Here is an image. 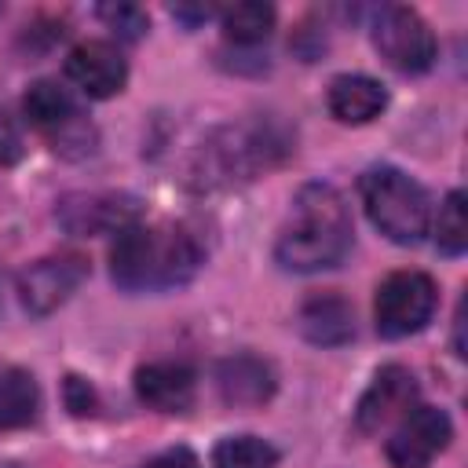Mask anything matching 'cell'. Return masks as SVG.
I'll return each mask as SVG.
<instances>
[{"label": "cell", "instance_id": "7402d4cb", "mask_svg": "<svg viewBox=\"0 0 468 468\" xmlns=\"http://www.w3.org/2000/svg\"><path fill=\"white\" fill-rule=\"evenodd\" d=\"M66 406H69L77 417H84V413L95 410V391L88 388V380H80V377H66Z\"/></svg>", "mask_w": 468, "mask_h": 468}, {"label": "cell", "instance_id": "5bb4252c", "mask_svg": "<svg viewBox=\"0 0 468 468\" xmlns=\"http://www.w3.org/2000/svg\"><path fill=\"white\" fill-rule=\"evenodd\" d=\"M325 102H329V113L336 121H344V124H369L388 106V91H384L380 80H373L366 73H340L329 84Z\"/></svg>", "mask_w": 468, "mask_h": 468}, {"label": "cell", "instance_id": "cb8c5ba5", "mask_svg": "<svg viewBox=\"0 0 468 468\" xmlns=\"http://www.w3.org/2000/svg\"><path fill=\"white\" fill-rule=\"evenodd\" d=\"M172 15H176V18H186V22H197V18H208L212 7H194V11H190V7H172Z\"/></svg>", "mask_w": 468, "mask_h": 468}, {"label": "cell", "instance_id": "ac0fdd59", "mask_svg": "<svg viewBox=\"0 0 468 468\" xmlns=\"http://www.w3.org/2000/svg\"><path fill=\"white\" fill-rule=\"evenodd\" d=\"M278 450L260 435H230L212 450V468H274Z\"/></svg>", "mask_w": 468, "mask_h": 468}, {"label": "cell", "instance_id": "d6986e66", "mask_svg": "<svg viewBox=\"0 0 468 468\" xmlns=\"http://www.w3.org/2000/svg\"><path fill=\"white\" fill-rule=\"evenodd\" d=\"M435 241L446 256H461L468 245V216H464V194L453 190L446 194L442 208H439V223H435Z\"/></svg>", "mask_w": 468, "mask_h": 468}, {"label": "cell", "instance_id": "ffe728a7", "mask_svg": "<svg viewBox=\"0 0 468 468\" xmlns=\"http://www.w3.org/2000/svg\"><path fill=\"white\" fill-rule=\"evenodd\" d=\"M99 18H102L117 37H124V40H139V37L150 29L146 11L135 7V4H102V7H99Z\"/></svg>", "mask_w": 468, "mask_h": 468}, {"label": "cell", "instance_id": "8992f818", "mask_svg": "<svg viewBox=\"0 0 468 468\" xmlns=\"http://www.w3.org/2000/svg\"><path fill=\"white\" fill-rule=\"evenodd\" d=\"M453 439V424L435 406H413L391 431L384 453L391 468H428Z\"/></svg>", "mask_w": 468, "mask_h": 468}, {"label": "cell", "instance_id": "2e32d148", "mask_svg": "<svg viewBox=\"0 0 468 468\" xmlns=\"http://www.w3.org/2000/svg\"><path fill=\"white\" fill-rule=\"evenodd\" d=\"M40 410L37 380L26 369H0V431L26 428Z\"/></svg>", "mask_w": 468, "mask_h": 468}, {"label": "cell", "instance_id": "30bf717a", "mask_svg": "<svg viewBox=\"0 0 468 468\" xmlns=\"http://www.w3.org/2000/svg\"><path fill=\"white\" fill-rule=\"evenodd\" d=\"M66 77L91 99H110L128 80V62L110 40H84L66 58Z\"/></svg>", "mask_w": 468, "mask_h": 468}, {"label": "cell", "instance_id": "9a60e30c", "mask_svg": "<svg viewBox=\"0 0 468 468\" xmlns=\"http://www.w3.org/2000/svg\"><path fill=\"white\" fill-rule=\"evenodd\" d=\"M300 333L311 340V344H322V347H336V344H347L355 336V314H351V303L336 292H318L311 296L303 307H300Z\"/></svg>", "mask_w": 468, "mask_h": 468}, {"label": "cell", "instance_id": "7a4b0ae2", "mask_svg": "<svg viewBox=\"0 0 468 468\" xmlns=\"http://www.w3.org/2000/svg\"><path fill=\"white\" fill-rule=\"evenodd\" d=\"M351 212L329 183H307L292 201V219L278 234L274 260L285 271L336 267L351 249Z\"/></svg>", "mask_w": 468, "mask_h": 468}, {"label": "cell", "instance_id": "e0dca14e", "mask_svg": "<svg viewBox=\"0 0 468 468\" xmlns=\"http://www.w3.org/2000/svg\"><path fill=\"white\" fill-rule=\"evenodd\" d=\"M219 22H223V33L234 44H256L274 29V7L260 4V0H241V4L223 7Z\"/></svg>", "mask_w": 468, "mask_h": 468}, {"label": "cell", "instance_id": "3957f363", "mask_svg": "<svg viewBox=\"0 0 468 468\" xmlns=\"http://www.w3.org/2000/svg\"><path fill=\"white\" fill-rule=\"evenodd\" d=\"M358 194L373 227L395 245H417L431 227V201L417 179L380 165L358 179Z\"/></svg>", "mask_w": 468, "mask_h": 468}, {"label": "cell", "instance_id": "ba28073f", "mask_svg": "<svg viewBox=\"0 0 468 468\" xmlns=\"http://www.w3.org/2000/svg\"><path fill=\"white\" fill-rule=\"evenodd\" d=\"M22 113L29 117L33 128H40L55 150H69L73 143H84V124H80V110L73 102V95L55 84V80H37L29 84V91L22 95Z\"/></svg>", "mask_w": 468, "mask_h": 468}, {"label": "cell", "instance_id": "4fadbf2b", "mask_svg": "<svg viewBox=\"0 0 468 468\" xmlns=\"http://www.w3.org/2000/svg\"><path fill=\"white\" fill-rule=\"evenodd\" d=\"M216 384L230 406H263L274 395V369L256 355H230L216 366Z\"/></svg>", "mask_w": 468, "mask_h": 468}, {"label": "cell", "instance_id": "603a6c76", "mask_svg": "<svg viewBox=\"0 0 468 468\" xmlns=\"http://www.w3.org/2000/svg\"><path fill=\"white\" fill-rule=\"evenodd\" d=\"M146 468H201V461L186 446H176V450H165L161 457H154Z\"/></svg>", "mask_w": 468, "mask_h": 468}, {"label": "cell", "instance_id": "8fae6325", "mask_svg": "<svg viewBox=\"0 0 468 468\" xmlns=\"http://www.w3.org/2000/svg\"><path fill=\"white\" fill-rule=\"evenodd\" d=\"M55 216L69 234L88 238V234H121L124 227L135 223L139 208L124 194H73L58 205Z\"/></svg>", "mask_w": 468, "mask_h": 468}, {"label": "cell", "instance_id": "277c9868", "mask_svg": "<svg viewBox=\"0 0 468 468\" xmlns=\"http://www.w3.org/2000/svg\"><path fill=\"white\" fill-rule=\"evenodd\" d=\"M435 303H439V292L424 271H395L380 282L377 300H373L377 333L388 340L420 333L431 322Z\"/></svg>", "mask_w": 468, "mask_h": 468}, {"label": "cell", "instance_id": "6da1fadb", "mask_svg": "<svg viewBox=\"0 0 468 468\" xmlns=\"http://www.w3.org/2000/svg\"><path fill=\"white\" fill-rule=\"evenodd\" d=\"M201 267L197 238L179 223H132L110 249V274L128 292H161L190 282Z\"/></svg>", "mask_w": 468, "mask_h": 468}, {"label": "cell", "instance_id": "52a82bcc", "mask_svg": "<svg viewBox=\"0 0 468 468\" xmlns=\"http://www.w3.org/2000/svg\"><path fill=\"white\" fill-rule=\"evenodd\" d=\"M84 278H88L84 256H73V252L44 256L18 274V300L29 314H51L58 303H66L77 292Z\"/></svg>", "mask_w": 468, "mask_h": 468}, {"label": "cell", "instance_id": "d4e9b609", "mask_svg": "<svg viewBox=\"0 0 468 468\" xmlns=\"http://www.w3.org/2000/svg\"><path fill=\"white\" fill-rule=\"evenodd\" d=\"M4 468H22V464H4Z\"/></svg>", "mask_w": 468, "mask_h": 468}, {"label": "cell", "instance_id": "5b68a950", "mask_svg": "<svg viewBox=\"0 0 468 468\" xmlns=\"http://www.w3.org/2000/svg\"><path fill=\"white\" fill-rule=\"evenodd\" d=\"M373 44H377L380 58L388 66H395L399 73H424L439 51L431 26L413 7H402V4H388L377 11Z\"/></svg>", "mask_w": 468, "mask_h": 468}, {"label": "cell", "instance_id": "44dd1931", "mask_svg": "<svg viewBox=\"0 0 468 468\" xmlns=\"http://www.w3.org/2000/svg\"><path fill=\"white\" fill-rule=\"evenodd\" d=\"M22 157V132L18 124L0 110V165H15Z\"/></svg>", "mask_w": 468, "mask_h": 468}, {"label": "cell", "instance_id": "7c38bea8", "mask_svg": "<svg viewBox=\"0 0 468 468\" xmlns=\"http://www.w3.org/2000/svg\"><path fill=\"white\" fill-rule=\"evenodd\" d=\"M194 388L197 380L186 362H146L135 369V395L157 413H186Z\"/></svg>", "mask_w": 468, "mask_h": 468}, {"label": "cell", "instance_id": "9c48e42d", "mask_svg": "<svg viewBox=\"0 0 468 468\" xmlns=\"http://www.w3.org/2000/svg\"><path fill=\"white\" fill-rule=\"evenodd\" d=\"M417 402V380L406 366H384L377 369L373 384L362 391L358 410H355V428L358 431H380L391 420H402Z\"/></svg>", "mask_w": 468, "mask_h": 468}]
</instances>
